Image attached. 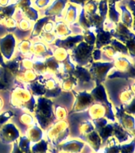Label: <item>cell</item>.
<instances>
[{
  "mask_svg": "<svg viewBox=\"0 0 135 153\" xmlns=\"http://www.w3.org/2000/svg\"><path fill=\"white\" fill-rule=\"evenodd\" d=\"M120 120L126 128L133 129L135 126V117L133 115L128 114L126 112H122L120 115Z\"/></svg>",
  "mask_w": 135,
  "mask_h": 153,
  "instance_id": "cell-2",
  "label": "cell"
},
{
  "mask_svg": "<svg viewBox=\"0 0 135 153\" xmlns=\"http://www.w3.org/2000/svg\"><path fill=\"white\" fill-rule=\"evenodd\" d=\"M124 44L126 45V48H127L129 56L131 58H135V38H132V39L126 41Z\"/></svg>",
  "mask_w": 135,
  "mask_h": 153,
  "instance_id": "cell-3",
  "label": "cell"
},
{
  "mask_svg": "<svg viewBox=\"0 0 135 153\" xmlns=\"http://www.w3.org/2000/svg\"><path fill=\"white\" fill-rule=\"evenodd\" d=\"M113 68L115 73L131 77L135 76V66L131 58L128 55H119L113 60Z\"/></svg>",
  "mask_w": 135,
  "mask_h": 153,
  "instance_id": "cell-1",
  "label": "cell"
},
{
  "mask_svg": "<svg viewBox=\"0 0 135 153\" xmlns=\"http://www.w3.org/2000/svg\"><path fill=\"white\" fill-rule=\"evenodd\" d=\"M131 89L135 97V78H131Z\"/></svg>",
  "mask_w": 135,
  "mask_h": 153,
  "instance_id": "cell-5",
  "label": "cell"
},
{
  "mask_svg": "<svg viewBox=\"0 0 135 153\" xmlns=\"http://www.w3.org/2000/svg\"><path fill=\"white\" fill-rule=\"evenodd\" d=\"M49 2L50 0H35L34 3L38 8H43V7H46Z\"/></svg>",
  "mask_w": 135,
  "mask_h": 153,
  "instance_id": "cell-4",
  "label": "cell"
}]
</instances>
